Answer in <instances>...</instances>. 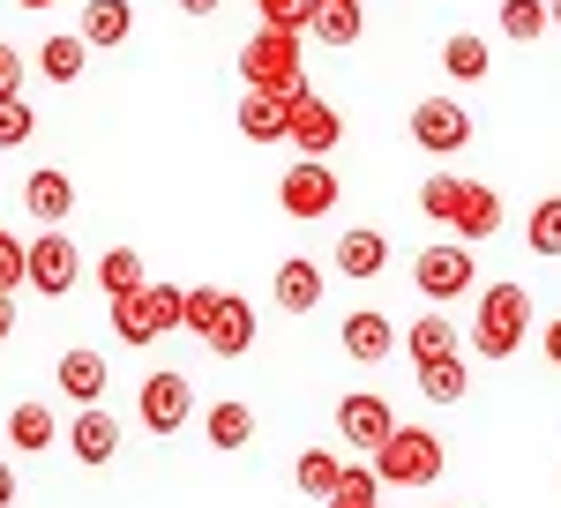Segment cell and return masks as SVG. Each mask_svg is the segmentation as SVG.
I'll use <instances>...</instances> for the list:
<instances>
[{
    "instance_id": "6da1fadb",
    "label": "cell",
    "mask_w": 561,
    "mask_h": 508,
    "mask_svg": "<svg viewBox=\"0 0 561 508\" xmlns=\"http://www.w3.org/2000/svg\"><path fill=\"white\" fill-rule=\"evenodd\" d=\"M420 217L427 224H449L457 240H494L502 232V195L486 180H457V172H434L420 187Z\"/></svg>"
},
{
    "instance_id": "7a4b0ae2",
    "label": "cell",
    "mask_w": 561,
    "mask_h": 508,
    "mask_svg": "<svg viewBox=\"0 0 561 508\" xmlns=\"http://www.w3.org/2000/svg\"><path fill=\"white\" fill-rule=\"evenodd\" d=\"M180 299H187V292H180L173 277H142L135 292L113 299V337L135 344V351L158 344V337H173V330H180Z\"/></svg>"
},
{
    "instance_id": "3957f363",
    "label": "cell",
    "mask_w": 561,
    "mask_h": 508,
    "mask_svg": "<svg viewBox=\"0 0 561 508\" xmlns=\"http://www.w3.org/2000/svg\"><path fill=\"white\" fill-rule=\"evenodd\" d=\"M524 337H531V292L524 285H486L472 314V351L479 359H517Z\"/></svg>"
},
{
    "instance_id": "277c9868",
    "label": "cell",
    "mask_w": 561,
    "mask_h": 508,
    "mask_svg": "<svg viewBox=\"0 0 561 508\" xmlns=\"http://www.w3.org/2000/svg\"><path fill=\"white\" fill-rule=\"evenodd\" d=\"M442 464H449V449H442V434H427V426H389L382 449H375V478L382 486H434Z\"/></svg>"
},
{
    "instance_id": "5b68a950",
    "label": "cell",
    "mask_w": 561,
    "mask_h": 508,
    "mask_svg": "<svg viewBox=\"0 0 561 508\" xmlns=\"http://www.w3.org/2000/svg\"><path fill=\"white\" fill-rule=\"evenodd\" d=\"M300 53H307V31H293V23H262L255 38L240 45V83L248 90L300 83Z\"/></svg>"
},
{
    "instance_id": "8992f818",
    "label": "cell",
    "mask_w": 561,
    "mask_h": 508,
    "mask_svg": "<svg viewBox=\"0 0 561 508\" xmlns=\"http://www.w3.org/2000/svg\"><path fill=\"white\" fill-rule=\"evenodd\" d=\"M277 97H285V142H293L300 158H330V150L345 142V113H337L330 97H314L307 76H300V83H285Z\"/></svg>"
},
{
    "instance_id": "52a82bcc",
    "label": "cell",
    "mask_w": 561,
    "mask_h": 508,
    "mask_svg": "<svg viewBox=\"0 0 561 508\" xmlns=\"http://www.w3.org/2000/svg\"><path fill=\"white\" fill-rule=\"evenodd\" d=\"M76 277H83V254H76V240H68L60 224H45L38 240H23V285H31V292L68 299Z\"/></svg>"
},
{
    "instance_id": "ba28073f",
    "label": "cell",
    "mask_w": 561,
    "mask_h": 508,
    "mask_svg": "<svg viewBox=\"0 0 561 508\" xmlns=\"http://www.w3.org/2000/svg\"><path fill=\"white\" fill-rule=\"evenodd\" d=\"M277 203H285V217H330L337 210V165L330 158H293L285 180H277Z\"/></svg>"
},
{
    "instance_id": "9c48e42d",
    "label": "cell",
    "mask_w": 561,
    "mask_h": 508,
    "mask_svg": "<svg viewBox=\"0 0 561 508\" xmlns=\"http://www.w3.org/2000/svg\"><path fill=\"white\" fill-rule=\"evenodd\" d=\"M135 412H142V426H150L158 441H173L180 426H187V412H195V389H187V374L158 367V374L135 389Z\"/></svg>"
},
{
    "instance_id": "30bf717a",
    "label": "cell",
    "mask_w": 561,
    "mask_h": 508,
    "mask_svg": "<svg viewBox=\"0 0 561 508\" xmlns=\"http://www.w3.org/2000/svg\"><path fill=\"white\" fill-rule=\"evenodd\" d=\"M412 285H420L434 307H449V299H465L479 285V262L465 247H420L412 254Z\"/></svg>"
},
{
    "instance_id": "8fae6325",
    "label": "cell",
    "mask_w": 561,
    "mask_h": 508,
    "mask_svg": "<svg viewBox=\"0 0 561 508\" xmlns=\"http://www.w3.org/2000/svg\"><path fill=\"white\" fill-rule=\"evenodd\" d=\"M412 142H420L427 158H457V150L472 142V113H465L457 97H420V105H412Z\"/></svg>"
},
{
    "instance_id": "7c38bea8",
    "label": "cell",
    "mask_w": 561,
    "mask_h": 508,
    "mask_svg": "<svg viewBox=\"0 0 561 508\" xmlns=\"http://www.w3.org/2000/svg\"><path fill=\"white\" fill-rule=\"evenodd\" d=\"M397 426V412H389V396H367V389H352V396H337V434H345L352 449H382V434Z\"/></svg>"
},
{
    "instance_id": "4fadbf2b",
    "label": "cell",
    "mask_w": 561,
    "mask_h": 508,
    "mask_svg": "<svg viewBox=\"0 0 561 508\" xmlns=\"http://www.w3.org/2000/svg\"><path fill=\"white\" fill-rule=\"evenodd\" d=\"M68 449H76V464H113V457H121V419H113V412H105V404H83V412H76V426H68Z\"/></svg>"
},
{
    "instance_id": "5bb4252c",
    "label": "cell",
    "mask_w": 561,
    "mask_h": 508,
    "mask_svg": "<svg viewBox=\"0 0 561 508\" xmlns=\"http://www.w3.org/2000/svg\"><path fill=\"white\" fill-rule=\"evenodd\" d=\"M300 31L307 38H322V45H359V31H367V8L359 0H307V15H300Z\"/></svg>"
},
{
    "instance_id": "9a60e30c",
    "label": "cell",
    "mask_w": 561,
    "mask_h": 508,
    "mask_svg": "<svg viewBox=\"0 0 561 508\" xmlns=\"http://www.w3.org/2000/svg\"><path fill=\"white\" fill-rule=\"evenodd\" d=\"M203 344H210L217 359H240L255 344V307L240 292H217V314H210V330H203Z\"/></svg>"
},
{
    "instance_id": "2e32d148",
    "label": "cell",
    "mask_w": 561,
    "mask_h": 508,
    "mask_svg": "<svg viewBox=\"0 0 561 508\" xmlns=\"http://www.w3.org/2000/svg\"><path fill=\"white\" fill-rule=\"evenodd\" d=\"M53 381H60V396H76V404H98V396H105V381H113V367H105V351L76 344V351H60Z\"/></svg>"
},
{
    "instance_id": "e0dca14e",
    "label": "cell",
    "mask_w": 561,
    "mask_h": 508,
    "mask_svg": "<svg viewBox=\"0 0 561 508\" xmlns=\"http://www.w3.org/2000/svg\"><path fill=\"white\" fill-rule=\"evenodd\" d=\"M337 337H345V351L359 359V367H382L389 351H397V322L375 314V307H359V314H345V330H337Z\"/></svg>"
},
{
    "instance_id": "ac0fdd59",
    "label": "cell",
    "mask_w": 561,
    "mask_h": 508,
    "mask_svg": "<svg viewBox=\"0 0 561 508\" xmlns=\"http://www.w3.org/2000/svg\"><path fill=\"white\" fill-rule=\"evenodd\" d=\"M203 441H210L217 457H232V449H248V441H255V412H248L240 396H217L210 412H203Z\"/></svg>"
},
{
    "instance_id": "d6986e66",
    "label": "cell",
    "mask_w": 561,
    "mask_h": 508,
    "mask_svg": "<svg viewBox=\"0 0 561 508\" xmlns=\"http://www.w3.org/2000/svg\"><path fill=\"white\" fill-rule=\"evenodd\" d=\"M23 210L38 217V224H60V217L76 210V180H68V172H53V165H38L31 180H23Z\"/></svg>"
},
{
    "instance_id": "ffe728a7",
    "label": "cell",
    "mask_w": 561,
    "mask_h": 508,
    "mask_svg": "<svg viewBox=\"0 0 561 508\" xmlns=\"http://www.w3.org/2000/svg\"><path fill=\"white\" fill-rule=\"evenodd\" d=\"M420 396H427V404H465V396H472V367H465V351L420 359Z\"/></svg>"
},
{
    "instance_id": "44dd1931",
    "label": "cell",
    "mask_w": 561,
    "mask_h": 508,
    "mask_svg": "<svg viewBox=\"0 0 561 508\" xmlns=\"http://www.w3.org/2000/svg\"><path fill=\"white\" fill-rule=\"evenodd\" d=\"M277 307H285V314H314V307H322V269H314L307 254L277 262Z\"/></svg>"
},
{
    "instance_id": "7402d4cb",
    "label": "cell",
    "mask_w": 561,
    "mask_h": 508,
    "mask_svg": "<svg viewBox=\"0 0 561 508\" xmlns=\"http://www.w3.org/2000/svg\"><path fill=\"white\" fill-rule=\"evenodd\" d=\"M53 441H60V419H53L45 404H15V412H8V449H15V457H45Z\"/></svg>"
},
{
    "instance_id": "603a6c76",
    "label": "cell",
    "mask_w": 561,
    "mask_h": 508,
    "mask_svg": "<svg viewBox=\"0 0 561 508\" xmlns=\"http://www.w3.org/2000/svg\"><path fill=\"white\" fill-rule=\"evenodd\" d=\"M232 120H240L248 142H285V97H277V90H248Z\"/></svg>"
},
{
    "instance_id": "cb8c5ba5",
    "label": "cell",
    "mask_w": 561,
    "mask_h": 508,
    "mask_svg": "<svg viewBox=\"0 0 561 508\" xmlns=\"http://www.w3.org/2000/svg\"><path fill=\"white\" fill-rule=\"evenodd\" d=\"M382 269H389V240H382V232L359 224V232L337 240V277H382Z\"/></svg>"
},
{
    "instance_id": "d4e9b609",
    "label": "cell",
    "mask_w": 561,
    "mask_h": 508,
    "mask_svg": "<svg viewBox=\"0 0 561 508\" xmlns=\"http://www.w3.org/2000/svg\"><path fill=\"white\" fill-rule=\"evenodd\" d=\"M442 68H449V83H486L494 53H486V38H472V31H449V38H442Z\"/></svg>"
},
{
    "instance_id": "484cf974",
    "label": "cell",
    "mask_w": 561,
    "mask_h": 508,
    "mask_svg": "<svg viewBox=\"0 0 561 508\" xmlns=\"http://www.w3.org/2000/svg\"><path fill=\"white\" fill-rule=\"evenodd\" d=\"M135 8L128 0H83V45H128Z\"/></svg>"
},
{
    "instance_id": "4316f807",
    "label": "cell",
    "mask_w": 561,
    "mask_h": 508,
    "mask_svg": "<svg viewBox=\"0 0 561 508\" xmlns=\"http://www.w3.org/2000/svg\"><path fill=\"white\" fill-rule=\"evenodd\" d=\"M83 68H90L83 31H76V38H45V45H38V76H45V83H76Z\"/></svg>"
},
{
    "instance_id": "83f0119b",
    "label": "cell",
    "mask_w": 561,
    "mask_h": 508,
    "mask_svg": "<svg viewBox=\"0 0 561 508\" xmlns=\"http://www.w3.org/2000/svg\"><path fill=\"white\" fill-rule=\"evenodd\" d=\"M404 351H412V367H420V359H442V351H457V322H449L442 307L420 314V322L404 330Z\"/></svg>"
},
{
    "instance_id": "f1b7e54d",
    "label": "cell",
    "mask_w": 561,
    "mask_h": 508,
    "mask_svg": "<svg viewBox=\"0 0 561 508\" xmlns=\"http://www.w3.org/2000/svg\"><path fill=\"white\" fill-rule=\"evenodd\" d=\"M524 247H531V254H547V262L561 254V195L531 203V217H524Z\"/></svg>"
},
{
    "instance_id": "f546056e",
    "label": "cell",
    "mask_w": 561,
    "mask_h": 508,
    "mask_svg": "<svg viewBox=\"0 0 561 508\" xmlns=\"http://www.w3.org/2000/svg\"><path fill=\"white\" fill-rule=\"evenodd\" d=\"M547 31H554V23H547V0H502V38L539 45Z\"/></svg>"
},
{
    "instance_id": "4dcf8cb0",
    "label": "cell",
    "mask_w": 561,
    "mask_h": 508,
    "mask_svg": "<svg viewBox=\"0 0 561 508\" xmlns=\"http://www.w3.org/2000/svg\"><path fill=\"white\" fill-rule=\"evenodd\" d=\"M322 508H382V478H375L367 464H345L337 471V494H330Z\"/></svg>"
},
{
    "instance_id": "1f68e13d",
    "label": "cell",
    "mask_w": 561,
    "mask_h": 508,
    "mask_svg": "<svg viewBox=\"0 0 561 508\" xmlns=\"http://www.w3.org/2000/svg\"><path fill=\"white\" fill-rule=\"evenodd\" d=\"M150 269H142V254L135 247H113V254H98V285H105V299H121V292H135Z\"/></svg>"
},
{
    "instance_id": "d6a6232c",
    "label": "cell",
    "mask_w": 561,
    "mask_h": 508,
    "mask_svg": "<svg viewBox=\"0 0 561 508\" xmlns=\"http://www.w3.org/2000/svg\"><path fill=\"white\" fill-rule=\"evenodd\" d=\"M337 471H345V457H330V449H307L300 464H293V478H300V494L330 501V494H337Z\"/></svg>"
},
{
    "instance_id": "836d02e7",
    "label": "cell",
    "mask_w": 561,
    "mask_h": 508,
    "mask_svg": "<svg viewBox=\"0 0 561 508\" xmlns=\"http://www.w3.org/2000/svg\"><path fill=\"white\" fill-rule=\"evenodd\" d=\"M31 135H38V105H31L23 90H15V97H0V150H23Z\"/></svg>"
},
{
    "instance_id": "e575fe53",
    "label": "cell",
    "mask_w": 561,
    "mask_h": 508,
    "mask_svg": "<svg viewBox=\"0 0 561 508\" xmlns=\"http://www.w3.org/2000/svg\"><path fill=\"white\" fill-rule=\"evenodd\" d=\"M0 292H23V240L0 232Z\"/></svg>"
},
{
    "instance_id": "d590c367",
    "label": "cell",
    "mask_w": 561,
    "mask_h": 508,
    "mask_svg": "<svg viewBox=\"0 0 561 508\" xmlns=\"http://www.w3.org/2000/svg\"><path fill=\"white\" fill-rule=\"evenodd\" d=\"M23 76H31V60H23L15 45H0V97H15V90H23Z\"/></svg>"
},
{
    "instance_id": "8d00e7d4",
    "label": "cell",
    "mask_w": 561,
    "mask_h": 508,
    "mask_svg": "<svg viewBox=\"0 0 561 508\" xmlns=\"http://www.w3.org/2000/svg\"><path fill=\"white\" fill-rule=\"evenodd\" d=\"M255 15H262V23H293V31H300L307 0H255Z\"/></svg>"
},
{
    "instance_id": "74e56055",
    "label": "cell",
    "mask_w": 561,
    "mask_h": 508,
    "mask_svg": "<svg viewBox=\"0 0 561 508\" xmlns=\"http://www.w3.org/2000/svg\"><path fill=\"white\" fill-rule=\"evenodd\" d=\"M539 344H547V359H554V367H561V314H554V322H547V330H539Z\"/></svg>"
},
{
    "instance_id": "f35d334b",
    "label": "cell",
    "mask_w": 561,
    "mask_h": 508,
    "mask_svg": "<svg viewBox=\"0 0 561 508\" xmlns=\"http://www.w3.org/2000/svg\"><path fill=\"white\" fill-rule=\"evenodd\" d=\"M15 337V292H0V344Z\"/></svg>"
},
{
    "instance_id": "ab89813d",
    "label": "cell",
    "mask_w": 561,
    "mask_h": 508,
    "mask_svg": "<svg viewBox=\"0 0 561 508\" xmlns=\"http://www.w3.org/2000/svg\"><path fill=\"white\" fill-rule=\"evenodd\" d=\"M225 0H180V15H217Z\"/></svg>"
},
{
    "instance_id": "60d3db41",
    "label": "cell",
    "mask_w": 561,
    "mask_h": 508,
    "mask_svg": "<svg viewBox=\"0 0 561 508\" xmlns=\"http://www.w3.org/2000/svg\"><path fill=\"white\" fill-rule=\"evenodd\" d=\"M15 501V471H8V457H0V508Z\"/></svg>"
},
{
    "instance_id": "b9f144b4",
    "label": "cell",
    "mask_w": 561,
    "mask_h": 508,
    "mask_svg": "<svg viewBox=\"0 0 561 508\" xmlns=\"http://www.w3.org/2000/svg\"><path fill=\"white\" fill-rule=\"evenodd\" d=\"M15 8H31V15H38V8H60V0H15Z\"/></svg>"
},
{
    "instance_id": "7bdbcfd3",
    "label": "cell",
    "mask_w": 561,
    "mask_h": 508,
    "mask_svg": "<svg viewBox=\"0 0 561 508\" xmlns=\"http://www.w3.org/2000/svg\"><path fill=\"white\" fill-rule=\"evenodd\" d=\"M547 23H554V31H561V0H547Z\"/></svg>"
},
{
    "instance_id": "ee69618b",
    "label": "cell",
    "mask_w": 561,
    "mask_h": 508,
    "mask_svg": "<svg viewBox=\"0 0 561 508\" xmlns=\"http://www.w3.org/2000/svg\"><path fill=\"white\" fill-rule=\"evenodd\" d=\"M434 508H457V501H434Z\"/></svg>"
}]
</instances>
